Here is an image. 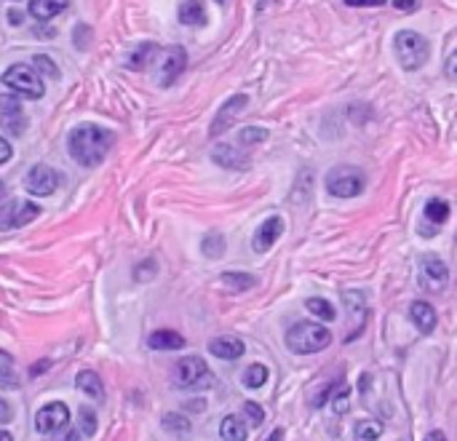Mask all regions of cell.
<instances>
[{
    "label": "cell",
    "mask_w": 457,
    "mask_h": 441,
    "mask_svg": "<svg viewBox=\"0 0 457 441\" xmlns=\"http://www.w3.org/2000/svg\"><path fill=\"white\" fill-rule=\"evenodd\" d=\"M112 147V134L102 129L97 123H80L72 129L68 139L70 155L78 161L80 166H100Z\"/></svg>",
    "instance_id": "6da1fadb"
},
{
    "label": "cell",
    "mask_w": 457,
    "mask_h": 441,
    "mask_svg": "<svg viewBox=\"0 0 457 441\" xmlns=\"http://www.w3.org/2000/svg\"><path fill=\"white\" fill-rule=\"evenodd\" d=\"M332 342V331L316 324V321H300L286 331V348L297 356H308V353H318L329 348Z\"/></svg>",
    "instance_id": "7a4b0ae2"
},
{
    "label": "cell",
    "mask_w": 457,
    "mask_h": 441,
    "mask_svg": "<svg viewBox=\"0 0 457 441\" xmlns=\"http://www.w3.org/2000/svg\"><path fill=\"white\" fill-rule=\"evenodd\" d=\"M393 51L399 56V65L404 70H420L428 62V41L414 30H402L393 38Z\"/></svg>",
    "instance_id": "3957f363"
},
{
    "label": "cell",
    "mask_w": 457,
    "mask_h": 441,
    "mask_svg": "<svg viewBox=\"0 0 457 441\" xmlns=\"http://www.w3.org/2000/svg\"><path fill=\"white\" fill-rule=\"evenodd\" d=\"M367 188V174L356 166H335L326 174V190L335 198H356Z\"/></svg>",
    "instance_id": "277c9868"
},
{
    "label": "cell",
    "mask_w": 457,
    "mask_h": 441,
    "mask_svg": "<svg viewBox=\"0 0 457 441\" xmlns=\"http://www.w3.org/2000/svg\"><path fill=\"white\" fill-rule=\"evenodd\" d=\"M0 80L11 88V91L27 97V100H41L45 94V86H43V80H41V75H38L30 65H22V62L9 67Z\"/></svg>",
    "instance_id": "5b68a950"
},
{
    "label": "cell",
    "mask_w": 457,
    "mask_h": 441,
    "mask_svg": "<svg viewBox=\"0 0 457 441\" xmlns=\"http://www.w3.org/2000/svg\"><path fill=\"white\" fill-rule=\"evenodd\" d=\"M153 62H156L158 86H171L188 67V51L182 46H166V48H158Z\"/></svg>",
    "instance_id": "8992f818"
},
{
    "label": "cell",
    "mask_w": 457,
    "mask_h": 441,
    "mask_svg": "<svg viewBox=\"0 0 457 441\" xmlns=\"http://www.w3.org/2000/svg\"><path fill=\"white\" fill-rule=\"evenodd\" d=\"M203 377H212V372H209V366H206V361H203L201 356H185V358H179V364L174 366V372H171V380H174L177 388H198Z\"/></svg>",
    "instance_id": "52a82bcc"
},
{
    "label": "cell",
    "mask_w": 457,
    "mask_h": 441,
    "mask_svg": "<svg viewBox=\"0 0 457 441\" xmlns=\"http://www.w3.org/2000/svg\"><path fill=\"white\" fill-rule=\"evenodd\" d=\"M41 214V206H35L33 201L11 198L3 209H0V230H14L22 228L27 222H33Z\"/></svg>",
    "instance_id": "ba28073f"
},
{
    "label": "cell",
    "mask_w": 457,
    "mask_h": 441,
    "mask_svg": "<svg viewBox=\"0 0 457 441\" xmlns=\"http://www.w3.org/2000/svg\"><path fill=\"white\" fill-rule=\"evenodd\" d=\"M68 420H70L68 404L51 401V404H45V407L38 409V415H35V428H38V433H43V436H51L56 430L68 428Z\"/></svg>",
    "instance_id": "9c48e42d"
},
{
    "label": "cell",
    "mask_w": 457,
    "mask_h": 441,
    "mask_svg": "<svg viewBox=\"0 0 457 441\" xmlns=\"http://www.w3.org/2000/svg\"><path fill=\"white\" fill-rule=\"evenodd\" d=\"M56 185H59V174L45 164L33 166V169L24 174V190H27L30 196H38V198L51 196L56 190Z\"/></svg>",
    "instance_id": "30bf717a"
},
{
    "label": "cell",
    "mask_w": 457,
    "mask_h": 441,
    "mask_svg": "<svg viewBox=\"0 0 457 441\" xmlns=\"http://www.w3.org/2000/svg\"><path fill=\"white\" fill-rule=\"evenodd\" d=\"M246 107H249V97H246V94H235V97H230V100H227L222 107H220V112L214 115L212 129H209V137H220V134L227 132V129H230V126L238 121V115H241Z\"/></svg>",
    "instance_id": "8fae6325"
},
{
    "label": "cell",
    "mask_w": 457,
    "mask_h": 441,
    "mask_svg": "<svg viewBox=\"0 0 457 441\" xmlns=\"http://www.w3.org/2000/svg\"><path fill=\"white\" fill-rule=\"evenodd\" d=\"M0 126L9 129V134L19 137L27 129V118L22 112V102L14 94H0Z\"/></svg>",
    "instance_id": "7c38bea8"
},
{
    "label": "cell",
    "mask_w": 457,
    "mask_h": 441,
    "mask_svg": "<svg viewBox=\"0 0 457 441\" xmlns=\"http://www.w3.org/2000/svg\"><path fill=\"white\" fill-rule=\"evenodd\" d=\"M449 281V270L441 260L436 257H425L420 262V287L428 289V292H441Z\"/></svg>",
    "instance_id": "4fadbf2b"
},
{
    "label": "cell",
    "mask_w": 457,
    "mask_h": 441,
    "mask_svg": "<svg viewBox=\"0 0 457 441\" xmlns=\"http://www.w3.org/2000/svg\"><path fill=\"white\" fill-rule=\"evenodd\" d=\"M284 230H286V222L281 220V217H268V220L262 222V225L254 230V238H252L254 252L265 254L268 249H273V243H276L281 235H284Z\"/></svg>",
    "instance_id": "5bb4252c"
},
{
    "label": "cell",
    "mask_w": 457,
    "mask_h": 441,
    "mask_svg": "<svg viewBox=\"0 0 457 441\" xmlns=\"http://www.w3.org/2000/svg\"><path fill=\"white\" fill-rule=\"evenodd\" d=\"M212 161L217 166H222V169H233V171L249 169V158L238 147H233V144H217L212 150Z\"/></svg>",
    "instance_id": "9a60e30c"
},
{
    "label": "cell",
    "mask_w": 457,
    "mask_h": 441,
    "mask_svg": "<svg viewBox=\"0 0 457 441\" xmlns=\"http://www.w3.org/2000/svg\"><path fill=\"white\" fill-rule=\"evenodd\" d=\"M209 353L217 358H225V361H235L244 356V342L238 337H217L209 342Z\"/></svg>",
    "instance_id": "2e32d148"
},
{
    "label": "cell",
    "mask_w": 457,
    "mask_h": 441,
    "mask_svg": "<svg viewBox=\"0 0 457 441\" xmlns=\"http://www.w3.org/2000/svg\"><path fill=\"white\" fill-rule=\"evenodd\" d=\"M409 319L414 321V326L420 329V334H431L436 329V310L428 302H412L409 305Z\"/></svg>",
    "instance_id": "e0dca14e"
},
{
    "label": "cell",
    "mask_w": 457,
    "mask_h": 441,
    "mask_svg": "<svg viewBox=\"0 0 457 441\" xmlns=\"http://www.w3.org/2000/svg\"><path fill=\"white\" fill-rule=\"evenodd\" d=\"M147 345L153 351H179V348H185V337L174 329H158L147 337Z\"/></svg>",
    "instance_id": "ac0fdd59"
},
{
    "label": "cell",
    "mask_w": 457,
    "mask_h": 441,
    "mask_svg": "<svg viewBox=\"0 0 457 441\" xmlns=\"http://www.w3.org/2000/svg\"><path fill=\"white\" fill-rule=\"evenodd\" d=\"M75 386H78L80 393H86L89 398H94V401H104V386H102V380L97 372H91V369H83V372H78V377H75Z\"/></svg>",
    "instance_id": "d6986e66"
},
{
    "label": "cell",
    "mask_w": 457,
    "mask_h": 441,
    "mask_svg": "<svg viewBox=\"0 0 457 441\" xmlns=\"http://www.w3.org/2000/svg\"><path fill=\"white\" fill-rule=\"evenodd\" d=\"M70 6V0H33L30 3V14H33L38 22H48Z\"/></svg>",
    "instance_id": "ffe728a7"
},
{
    "label": "cell",
    "mask_w": 457,
    "mask_h": 441,
    "mask_svg": "<svg viewBox=\"0 0 457 441\" xmlns=\"http://www.w3.org/2000/svg\"><path fill=\"white\" fill-rule=\"evenodd\" d=\"M179 22L188 24V27H198V24L206 22V9H203L201 0H185L179 6Z\"/></svg>",
    "instance_id": "44dd1931"
},
{
    "label": "cell",
    "mask_w": 457,
    "mask_h": 441,
    "mask_svg": "<svg viewBox=\"0 0 457 441\" xmlns=\"http://www.w3.org/2000/svg\"><path fill=\"white\" fill-rule=\"evenodd\" d=\"M220 436L225 441H246L249 436V428H246V423L238 415H227L222 420V425H220Z\"/></svg>",
    "instance_id": "7402d4cb"
},
{
    "label": "cell",
    "mask_w": 457,
    "mask_h": 441,
    "mask_svg": "<svg viewBox=\"0 0 457 441\" xmlns=\"http://www.w3.org/2000/svg\"><path fill=\"white\" fill-rule=\"evenodd\" d=\"M161 425H163V430H166V433L177 436V439H188L190 430H193L190 420L185 418V415H177V412H166V415H163V420H161Z\"/></svg>",
    "instance_id": "603a6c76"
},
{
    "label": "cell",
    "mask_w": 457,
    "mask_h": 441,
    "mask_svg": "<svg viewBox=\"0 0 457 441\" xmlns=\"http://www.w3.org/2000/svg\"><path fill=\"white\" fill-rule=\"evenodd\" d=\"M220 284H222L227 292L238 294V292H246V289L257 287V278L249 276V273H225V276L220 278Z\"/></svg>",
    "instance_id": "cb8c5ba5"
},
{
    "label": "cell",
    "mask_w": 457,
    "mask_h": 441,
    "mask_svg": "<svg viewBox=\"0 0 457 441\" xmlns=\"http://www.w3.org/2000/svg\"><path fill=\"white\" fill-rule=\"evenodd\" d=\"M225 246H227V241H225L222 233H209L201 241V252L206 254L209 260H220L225 254Z\"/></svg>",
    "instance_id": "d4e9b609"
},
{
    "label": "cell",
    "mask_w": 457,
    "mask_h": 441,
    "mask_svg": "<svg viewBox=\"0 0 457 441\" xmlns=\"http://www.w3.org/2000/svg\"><path fill=\"white\" fill-rule=\"evenodd\" d=\"M158 54V46L156 43H142L139 48H136L134 54H131V59H129V67L131 70H145L153 59H156Z\"/></svg>",
    "instance_id": "484cf974"
},
{
    "label": "cell",
    "mask_w": 457,
    "mask_h": 441,
    "mask_svg": "<svg viewBox=\"0 0 457 441\" xmlns=\"http://www.w3.org/2000/svg\"><path fill=\"white\" fill-rule=\"evenodd\" d=\"M268 366L265 364H252L249 369H246L244 375H241V383H244L246 388H262L265 383H268Z\"/></svg>",
    "instance_id": "4316f807"
},
{
    "label": "cell",
    "mask_w": 457,
    "mask_h": 441,
    "mask_svg": "<svg viewBox=\"0 0 457 441\" xmlns=\"http://www.w3.org/2000/svg\"><path fill=\"white\" fill-rule=\"evenodd\" d=\"M425 217L431 222H436V225H444V222L449 220V203L441 198H431L425 203Z\"/></svg>",
    "instance_id": "83f0119b"
},
{
    "label": "cell",
    "mask_w": 457,
    "mask_h": 441,
    "mask_svg": "<svg viewBox=\"0 0 457 441\" xmlns=\"http://www.w3.org/2000/svg\"><path fill=\"white\" fill-rule=\"evenodd\" d=\"M0 388H19V380L14 375V361L6 351H0Z\"/></svg>",
    "instance_id": "f1b7e54d"
},
{
    "label": "cell",
    "mask_w": 457,
    "mask_h": 441,
    "mask_svg": "<svg viewBox=\"0 0 457 441\" xmlns=\"http://www.w3.org/2000/svg\"><path fill=\"white\" fill-rule=\"evenodd\" d=\"M270 132L268 129H257V126H249V129H241L238 132V142L246 144V147H254V144L268 142Z\"/></svg>",
    "instance_id": "f546056e"
},
{
    "label": "cell",
    "mask_w": 457,
    "mask_h": 441,
    "mask_svg": "<svg viewBox=\"0 0 457 441\" xmlns=\"http://www.w3.org/2000/svg\"><path fill=\"white\" fill-rule=\"evenodd\" d=\"M358 441H377L382 436V423L380 420H364L356 425Z\"/></svg>",
    "instance_id": "4dcf8cb0"
},
{
    "label": "cell",
    "mask_w": 457,
    "mask_h": 441,
    "mask_svg": "<svg viewBox=\"0 0 457 441\" xmlns=\"http://www.w3.org/2000/svg\"><path fill=\"white\" fill-rule=\"evenodd\" d=\"M305 308L311 310L313 316H316V319H321V321H335V308H332V305H329V302H326V299H321V297H313V299H308V302H305Z\"/></svg>",
    "instance_id": "1f68e13d"
},
{
    "label": "cell",
    "mask_w": 457,
    "mask_h": 441,
    "mask_svg": "<svg viewBox=\"0 0 457 441\" xmlns=\"http://www.w3.org/2000/svg\"><path fill=\"white\" fill-rule=\"evenodd\" d=\"M78 420H80V430H83L86 436H94V430H97V415H94V409L80 407L78 409Z\"/></svg>",
    "instance_id": "d6a6232c"
},
{
    "label": "cell",
    "mask_w": 457,
    "mask_h": 441,
    "mask_svg": "<svg viewBox=\"0 0 457 441\" xmlns=\"http://www.w3.org/2000/svg\"><path fill=\"white\" fill-rule=\"evenodd\" d=\"M244 415L257 428V425H262V420H265V409L259 407V404H254V401H244Z\"/></svg>",
    "instance_id": "836d02e7"
},
{
    "label": "cell",
    "mask_w": 457,
    "mask_h": 441,
    "mask_svg": "<svg viewBox=\"0 0 457 441\" xmlns=\"http://www.w3.org/2000/svg\"><path fill=\"white\" fill-rule=\"evenodd\" d=\"M35 67H38V70H41L43 75L62 78V73H59V67H56L54 62H51V59H48L45 54H38V56H35Z\"/></svg>",
    "instance_id": "e575fe53"
},
{
    "label": "cell",
    "mask_w": 457,
    "mask_h": 441,
    "mask_svg": "<svg viewBox=\"0 0 457 441\" xmlns=\"http://www.w3.org/2000/svg\"><path fill=\"white\" fill-rule=\"evenodd\" d=\"M329 401H332V409H335L337 415H345L348 409H350V390H340V393H337L335 398H329Z\"/></svg>",
    "instance_id": "d590c367"
},
{
    "label": "cell",
    "mask_w": 457,
    "mask_h": 441,
    "mask_svg": "<svg viewBox=\"0 0 457 441\" xmlns=\"http://www.w3.org/2000/svg\"><path fill=\"white\" fill-rule=\"evenodd\" d=\"M11 418H14L11 404H9L6 398H0V425H6V423H11Z\"/></svg>",
    "instance_id": "8d00e7d4"
},
{
    "label": "cell",
    "mask_w": 457,
    "mask_h": 441,
    "mask_svg": "<svg viewBox=\"0 0 457 441\" xmlns=\"http://www.w3.org/2000/svg\"><path fill=\"white\" fill-rule=\"evenodd\" d=\"M14 155V147H11V142L6 139V137H0V166L6 164L9 158Z\"/></svg>",
    "instance_id": "74e56055"
},
{
    "label": "cell",
    "mask_w": 457,
    "mask_h": 441,
    "mask_svg": "<svg viewBox=\"0 0 457 441\" xmlns=\"http://www.w3.org/2000/svg\"><path fill=\"white\" fill-rule=\"evenodd\" d=\"M345 6H353V9H372V6H385V0H345Z\"/></svg>",
    "instance_id": "f35d334b"
},
{
    "label": "cell",
    "mask_w": 457,
    "mask_h": 441,
    "mask_svg": "<svg viewBox=\"0 0 457 441\" xmlns=\"http://www.w3.org/2000/svg\"><path fill=\"white\" fill-rule=\"evenodd\" d=\"M393 6H396V9H402V11H417V9H420V3H417V0H393Z\"/></svg>",
    "instance_id": "ab89813d"
},
{
    "label": "cell",
    "mask_w": 457,
    "mask_h": 441,
    "mask_svg": "<svg viewBox=\"0 0 457 441\" xmlns=\"http://www.w3.org/2000/svg\"><path fill=\"white\" fill-rule=\"evenodd\" d=\"M75 33H78V38H75L78 48H86V46H89V38H86V35H89V27H86V24H80Z\"/></svg>",
    "instance_id": "60d3db41"
},
{
    "label": "cell",
    "mask_w": 457,
    "mask_h": 441,
    "mask_svg": "<svg viewBox=\"0 0 457 441\" xmlns=\"http://www.w3.org/2000/svg\"><path fill=\"white\" fill-rule=\"evenodd\" d=\"M150 267H156V262L153 260H147L145 265H139V270H145V273H139V276H134V278H139V281H147V278H153V270Z\"/></svg>",
    "instance_id": "b9f144b4"
},
{
    "label": "cell",
    "mask_w": 457,
    "mask_h": 441,
    "mask_svg": "<svg viewBox=\"0 0 457 441\" xmlns=\"http://www.w3.org/2000/svg\"><path fill=\"white\" fill-rule=\"evenodd\" d=\"M48 441H80V436H78V430H72V428H68L59 439H48Z\"/></svg>",
    "instance_id": "7bdbcfd3"
},
{
    "label": "cell",
    "mask_w": 457,
    "mask_h": 441,
    "mask_svg": "<svg viewBox=\"0 0 457 441\" xmlns=\"http://www.w3.org/2000/svg\"><path fill=\"white\" fill-rule=\"evenodd\" d=\"M455 59H457V54L452 51L449 59H446V78H449V80H455Z\"/></svg>",
    "instance_id": "ee69618b"
},
{
    "label": "cell",
    "mask_w": 457,
    "mask_h": 441,
    "mask_svg": "<svg viewBox=\"0 0 457 441\" xmlns=\"http://www.w3.org/2000/svg\"><path fill=\"white\" fill-rule=\"evenodd\" d=\"M425 441H446L444 430H431V433L425 436Z\"/></svg>",
    "instance_id": "f6af8a7d"
},
{
    "label": "cell",
    "mask_w": 457,
    "mask_h": 441,
    "mask_svg": "<svg viewBox=\"0 0 457 441\" xmlns=\"http://www.w3.org/2000/svg\"><path fill=\"white\" fill-rule=\"evenodd\" d=\"M281 439H284V428H276L265 441H281Z\"/></svg>",
    "instance_id": "bcb514c9"
},
{
    "label": "cell",
    "mask_w": 457,
    "mask_h": 441,
    "mask_svg": "<svg viewBox=\"0 0 457 441\" xmlns=\"http://www.w3.org/2000/svg\"><path fill=\"white\" fill-rule=\"evenodd\" d=\"M45 366H48V361H41V364H35L33 369H30V377H35V375H38V372H43Z\"/></svg>",
    "instance_id": "7dc6e473"
},
{
    "label": "cell",
    "mask_w": 457,
    "mask_h": 441,
    "mask_svg": "<svg viewBox=\"0 0 457 441\" xmlns=\"http://www.w3.org/2000/svg\"><path fill=\"white\" fill-rule=\"evenodd\" d=\"M9 14H11V22H14V24L22 22V11H9Z\"/></svg>",
    "instance_id": "c3c4849f"
},
{
    "label": "cell",
    "mask_w": 457,
    "mask_h": 441,
    "mask_svg": "<svg viewBox=\"0 0 457 441\" xmlns=\"http://www.w3.org/2000/svg\"><path fill=\"white\" fill-rule=\"evenodd\" d=\"M0 441H14L11 433H6V430H0Z\"/></svg>",
    "instance_id": "681fc988"
},
{
    "label": "cell",
    "mask_w": 457,
    "mask_h": 441,
    "mask_svg": "<svg viewBox=\"0 0 457 441\" xmlns=\"http://www.w3.org/2000/svg\"><path fill=\"white\" fill-rule=\"evenodd\" d=\"M3 196H6V185H3V182H0V198H3Z\"/></svg>",
    "instance_id": "f907efd6"
},
{
    "label": "cell",
    "mask_w": 457,
    "mask_h": 441,
    "mask_svg": "<svg viewBox=\"0 0 457 441\" xmlns=\"http://www.w3.org/2000/svg\"><path fill=\"white\" fill-rule=\"evenodd\" d=\"M217 3H222V0H217Z\"/></svg>",
    "instance_id": "816d5d0a"
}]
</instances>
